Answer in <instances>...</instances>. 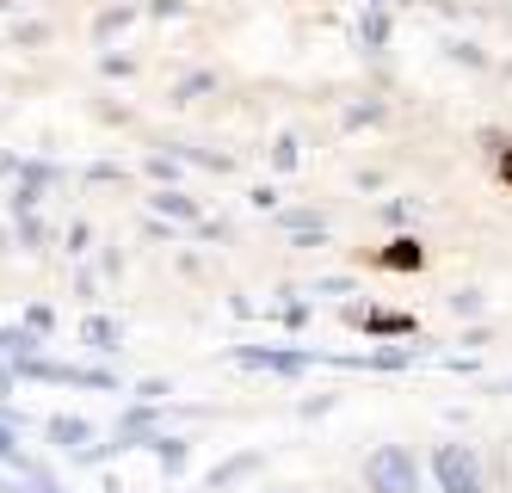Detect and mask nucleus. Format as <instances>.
<instances>
[{"instance_id":"1","label":"nucleus","mask_w":512,"mask_h":493,"mask_svg":"<svg viewBox=\"0 0 512 493\" xmlns=\"http://www.w3.org/2000/svg\"><path fill=\"white\" fill-rule=\"evenodd\" d=\"M364 481H371V493H420V469L401 444H383L371 463H364Z\"/></svg>"},{"instance_id":"2","label":"nucleus","mask_w":512,"mask_h":493,"mask_svg":"<svg viewBox=\"0 0 512 493\" xmlns=\"http://www.w3.org/2000/svg\"><path fill=\"white\" fill-rule=\"evenodd\" d=\"M432 475H438V487H445V493H488L482 487V463H475L469 444H438Z\"/></svg>"}]
</instances>
